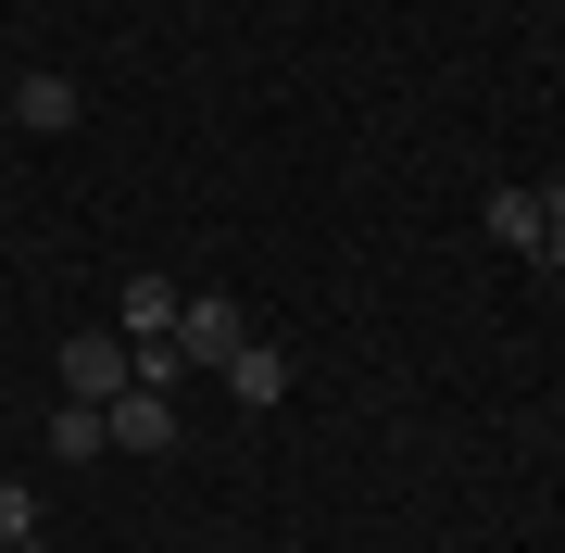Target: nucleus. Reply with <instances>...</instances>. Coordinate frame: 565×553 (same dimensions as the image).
<instances>
[{
	"label": "nucleus",
	"instance_id": "f257e3e1",
	"mask_svg": "<svg viewBox=\"0 0 565 553\" xmlns=\"http://www.w3.org/2000/svg\"><path fill=\"white\" fill-rule=\"evenodd\" d=\"M252 328H239V302L226 289H189L177 302V352H189V377H226V352H239Z\"/></svg>",
	"mask_w": 565,
	"mask_h": 553
},
{
	"label": "nucleus",
	"instance_id": "39448f33",
	"mask_svg": "<svg viewBox=\"0 0 565 553\" xmlns=\"http://www.w3.org/2000/svg\"><path fill=\"white\" fill-rule=\"evenodd\" d=\"M13 126L63 139V126H76V76H13Z\"/></svg>",
	"mask_w": 565,
	"mask_h": 553
},
{
	"label": "nucleus",
	"instance_id": "9b49d317",
	"mask_svg": "<svg viewBox=\"0 0 565 553\" xmlns=\"http://www.w3.org/2000/svg\"><path fill=\"white\" fill-rule=\"evenodd\" d=\"M13 553H51V541H13Z\"/></svg>",
	"mask_w": 565,
	"mask_h": 553
},
{
	"label": "nucleus",
	"instance_id": "6e6552de",
	"mask_svg": "<svg viewBox=\"0 0 565 553\" xmlns=\"http://www.w3.org/2000/svg\"><path fill=\"white\" fill-rule=\"evenodd\" d=\"M177 302H189L177 277H126V340H163V328H177Z\"/></svg>",
	"mask_w": 565,
	"mask_h": 553
},
{
	"label": "nucleus",
	"instance_id": "f03ea898",
	"mask_svg": "<svg viewBox=\"0 0 565 553\" xmlns=\"http://www.w3.org/2000/svg\"><path fill=\"white\" fill-rule=\"evenodd\" d=\"M126 377H139V352H126L114 328H76V340H63V403H114Z\"/></svg>",
	"mask_w": 565,
	"mask_h": 553
},
{
	"label": "nucleus",
	"instance_id": "9d476101",
	"mask_svg": "<svg viewBox=\"0 0 565 553\" xmlns=\"http://www.w3.org/2000/svg\"><path fill=\"white\" fill-rule=\"evenodd\" d=\"M541 265H553V277H565V202H553V226H541Z\"/></svg>",
	"mask_w": 565,
	"mask_h": 553
},
{
	"label": "nucleus",
	"instance_id": "20e7f679",
	"mask_svg": "<svg viewBox=\"0 0 565 553\" xmlns=\"http://www.w3.org/2000/svg\"><path fill=\"white\" fill-rule=\"evenodd\" d=\"M553 202H565L553 177H503V189H490V240H503V252H541V226H553Z\"/></svg>",
	"mask_w": 565,
	"mask_h": 553
},
{
	"label": "nucleus",
	"instance_id": "1a4fd4ad",
	"mask_svg": "<svg viewBox=\"0 0 565 553\" xmlns=\"http://www.w3.org/2000/svg\"><path fill=\"white\" fill-rule=\"evenodd\" d=\"M13 541H39V491H25V478H0V553Z\"/></svg>",
	"mask_w": 565,
	"mask_h": 553
},
{
	"label": "nucleus",
	"instance_id": "0eeeda50",
	"mask_svg": "<svg viewBox=\"0 0 565 553\" xmlns=\"http://www.w3.org/2000/svg\"><path fill=\"white\" fill-rule=\"evenodd\" d=\"M226 390H239V403H277V390H289V352L277 340H239V352H226Z\"/></svg>",
	"mask_w": 565,
	"mask_h": 553
},
{
	"label": "nucleus",
	"instance_id": "7ed1b4c3",
	"mask_svg": "<svg viewBox=\"0 0 565 553\" xmlns=\"http://www.w3.org/2000/svg\"><path fill=\"white\" fill-rule=\"evenodd\" d=\"M102 428H114V453H177V390H139V377H126L114 403H102Z\"/></svg>",
	"mask_w": 565,
	"mask_h": 553
},
{
	"label": "nucleus",
	"instance_id": "423d86ee",
	"mask_svg": "<svg viewBox=\"0 0 565 553\" xmlns=\"http://www.w3.org/2000/svg\"><path fill=\"white\" fill-rule=\"evenodd\" d=\"M102 453H114L102 403H63V415H51V466H102Z\"/></svg>",
	"mask_w": 565,
	"mask_h": 553
}]
</instances>
